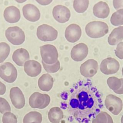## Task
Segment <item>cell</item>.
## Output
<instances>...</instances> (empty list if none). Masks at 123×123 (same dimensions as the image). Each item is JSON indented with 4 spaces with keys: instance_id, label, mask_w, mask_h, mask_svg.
Here are the masks:
<instances>
[{
    "instance_id": "cell-21",
    "label": "cell",
    "mask_w": 123,
    "mask_h": 123,
    "mask_svg": "<svg viewBox=\"0 0 123 123\" xmlns=\"http://www.w3.org/2000/svg\"><path fill=\"white\" fill-rule=\"evenodd\" d=\"M123 39V26H120L114 28L108 38L110 45L114 46L120 43Z\"/></svg>"
},
{
    "instance_id": "cell-27",
    "label": "cell",
    "mask_w": 123,
    "mask_h": 123,
    "mask_svg": "<svg viewBox=\"0 0 123 123\" xmlns=\"http://www.w3.org/2000/svg\"><path fill=\"white\" fill-rule=\"evenodd\" d=\"M10 47L5 42L0 43V63L3 62L9 55Z\"/></svg>"
},
{
    "instance_id": "cell-3",
    "label": "cell",
    "mask_w": 123,
    "mask_h": 123,
    "mask_svg": "<svg viewBox=\"0 0 123 123\" xmlns=\"http://www.w3.org/2000/svg\"><path fill=\"white\" fill-rule=\"evenodd\" d=\"M42 61L47 64L51 65L58 61V52L56 48L50 44H46L40 47Z\"/></svg>"
},
{
    "instance_id": "cell-2",
    "label": "cell",
    "mask_w": 123,
    "mask_h": 123,
    "mask_svg": "<svg viewBox=\"0 0 123 123\" xmlns=\"http://www.w3.org/2000/svg\"><path fill=\"white\" fill-rule=\"evenodd\" d=\"M86 33L91 38H99L103 37L109 32L108 25L101 21H92L88 23L85 27Z\"/></svg>"
},
{
    "instance_id": "cell-37",
    "label": "cell",
    "mask_w": 123,
    "mask_h": 123,
    "mask_svg": "<svg viewBox=\"0 0 123 123\" xmlns=\"http://www.w3.org/2000/svg\"><path fill=\"white\" fill-rule=\"evenodd\" d=\"M107 123H113V120L111 117L108 113H107Z\"/></svg>"
},
{
    "instance_id": "cell-30",
    "label": "cell",
    "mask_w": 123,
    "mask_h": 123,
    "mask_svg": "<svg viewBox=\"0 0 123 123\" xmlns=\"http://www.w3.org/2000/svg\"><path fill=\"white\" fill-rule=\"evenodd\" d=\"M107 113L100 111L93 119L92 123H107Z\"/></svg>"
},
{
    "instance_id": "cell-39",
    "label": "cell",
    "mask_w": 123,
    "mask_h": 123,
    "mask_svg": "<svg viewBox=\"0 0 123 123\" xmlns=\"http://www.w3.org/2000/svg\"><path fill=\"white\" fill-rule=\"evenodd\" d=\"M121 123H123V116H122V117H121Z\"/></svg>"
},
{
    "instance_id": "cell-40",
    "label": "cell",
    "mask_w": 123,
    "mask_h": 123,
    "mask_svg": "<svg viewBox=\"0 0 123 123\" xmlns=\"http://www.w3.org/2000/svg\"><path fill=\"white\" fill-rule=\"evenodd\" d=\"M122 74H123V67L122 69Z\"/></svg>"
},
{
    "instance_id": "cell-29",
    "label": "cell",
    "mask_w": 123,
    "mask_h": 123,
    "mask_svg": "<svg viewBox=\"0 0 123 123\" xmlns=\"http://www.w3.org/2000/svg\"><path fill=\"white\" fill-rule=\"evenodd\" d=\"M2 121L3 123H17L16 116L10 111L6 112L3 114Z\"/></svg>"
},
{
    "instance_id": "cell-28",
    "label": "cell",
    "mask_w": 123,
    "mask_h": 123,
    "mask_svg": "<svg viewBox=\"0 0 123 123\" xmlns=\"http://www.w3.org/2000/svg\"><path fill=\"white\" fill-rule=\"evenodd\" d=\"M43 66L46 72L49 73H54L58 71L60 68V63L58 60L57 62L51 65L47 64L42 61Z\"/></svg>"
},
{
    "instance_id": "cell-11",
    "label": "cell",
    "mask_w": 123,
    "mask_h": 123,
    "mask_svg": "<svg viewBox=\"0 0 123 123\" xmlns=\"http://www.w3.org/2000/svg\"><path fill=\"white\" fill-rule=\"evenodd\" d=\"M10 97L12 105L16 109H21L25 105V98L21 90L18 87H13L10 91Z\"/></svg>"
},
{
    "instance_id": "cell-20",
    "label": "cell",
    "mask_w": 123,
    "mask_h": 123,
    "mask_svg": "<svg viewBox=\"0 0 123 123\" xmlns=\"http://www.w3.org/2000/svg\"><path fill=\"white\" fill-rule=\"evenodd\" d=\"M54 80L49 74L42 75L38 80V86L40 89L43 91H49L52 88Z\"/></svg>"
},
{
    "instance_id": "cell-41",
    "label": "cell",
    "mask_w": 123,
    "mask_h": 123,
    "mask_svg": "<svg viewBox=\"0 0 123 123\" xmlns=\"http://www.w3.org/2000/svg\"></svg>"
},
{
    "instance_id": "cell-26",
    "label": "cell",
    "mask_w": 123,
    "mask_h": 123,
    "mask_svg": "<svg viewBox=\"0 0 123 123\" xmlns=\"http://www.w3.org/2000/svg\"><path fill=\"white\" fill-rule=\"evenodd\" d=\"M109 87L113 91L118 90L122 86L121 79H119L115 76L110 77L107 80Z\"/></svg>"
},
{
    "instance_id": "cell-22",
    "label": "cell",
    "mask_w": 123,
    "mask_h": 123,
    "mask_svg": "<svg viewBox=\"0 0 123 123\" xmlns=\"http://www.w3.org/2000/svg\"><path fill=\"white\" fill-rule=\"evenodd\" d=\"M63 118V112L60 108H51L48 112V118L51 123H60Z\"/></svg>"
},
{
    "instance_id": "cell-25",
    "label": "cell",
    "mask_w": 123,
    "mask_h": 123,
    "mask_svg": "<svg viewBox=\"0 0 123 123\" xmlns=\"http://www.w3.org/2000/svg\"><path fill=\"white\" fill-rule=\"evenodd\" d=\"M89 5V0H74L73 7L78 13H83L87 9Z\"/></svg>"
},
{
    "instance_id": "cell-9",
    "label": "cell",
    "mask_w": 123,
    "mask_h": 123,
    "mask_svg": "<svg viewBox=\"0 0 123 123\" xmlns=\"http://www.w3.org/2000/svg\"><path fill=\"white\" fill-rule=\"evenodd\" d=\"M120 68L119 62L114 58L109 57L104 59L100 64L101 72L106 75L116 73Z\"/></svg>"
},
{
    "instance_id": "cell-34",
    "label": "cell",
    "mask_w": 123,
    "mask_h": 123,
    "mask_svg": "<svg viewBox=\"0 0 123 123\" xmlns=\"http://www.w3.org/2000/svg\"><path fill=\"white\" fill-rule=\"evenodd\" d=\"M53 0H36V1L38 2L40 5L45 6L50 4Z\"/></svg>"
},
{
    "instance_id": "cell-35",
    "label": "cell",
    "mask_w": 123,
    "mask_h": 123,
    "mask_svg": "<svg viewBox=\"0 0 123 123\" xmlns=\"http://www.w3.org/2000/svg\"><path fill=\"white\" fill-rule=\"evenodd\" d=\"M6 92V86L0 81V95H3Z\"/></svg>"
},
{
    "instance_id": "cell-4",
    "label": "cell",
    "mask_w": 123,
    "mask_h": 123,
    "mask_svg": "<svg viewBox=\"0 0 123 123\" xmlns=\"http://www.w3.org/2000/svg\"><path fill=\"white\" fill-rule=\"evenodd\" d=\"M5 36L7 40L14 45H21L25 40L24 32L16 26L8 27L5 31Z\"/></svg>"
},
{
    "instance_id": "cell-19",
    "label": "cell",
    "mask_w": 123,
    "mask_h": 123,
    "mask_svg": "<svg viewBox=\"0 0 123 123\" xmlns=\"http://www.w3.org/2000/svg\"><path fill=\"white\" fill-rule=\"evenodd\" d=\"M93 12L94 15L98 18H106L109 15L110 8L106 2L100 1L94 5Z\"/></svg>"
},
{
    "instance_id": "cell-15",
    "label": "cell",
    "mask_w": 123,
    "mask_h": 123,
    "mask_svg": "<svg viewBox=\"0 0 123 123\" xmlns=\"http://www.w3.org/2000/svg\"><path fill=\"white\" fill-rule=\"evenodd\" d=\"M23 13L24 17L29 21L36 22L40 17L39 9L32 4H27L23 7Z\"/></svg>"
},
{
    "instance_id": "cell-10",
    "label": "cell",
    "mask_w": 123,
    "mask_h": 123,
    "mask_svg": "<svg viewBox=\"0 0 123 123\" xmlns=\"http://www.w3.org/2000/svg\"><path fill=\"white\" fill-rule=\"evenodd\" d=\"M98 68V62L94 59H89L81 65L80 72L85 77H92L97 73Z\"/></svg>"
},
{
    "instance_id": "cell-38",
    "label": "cell",
    "mask_w": 123,
    "mask_h": 123,
    "mask_svg": "<svg viewBox=\"0 0 123 123\" xmlns=\"http://www.w3.org/2000/svg\"><path fill=\"white\" fill-rule=\"evenodd\" d=\"M18 3H23L24 2H25L26 0H15Z\"/></svg>"
},
{
    "instance_id": "cell-36",
    "label": "cell",
    "mask_w": 123,
    "mask_h": 123,
    "mask_svg": "<svg viewBox=\"0 0 123 123\" xmlns=\"http://www.w3.org/2000/svg\"><path fill=\"white\" fill-rule=\"evenodd\" d=\"M122 81V86L121 87L117 90L114 91L117 94H123V78H121Z\"/></svg>"
},
{
    "instance_id": "cell-14",
    "label": "cell",
    "mask_w": 123,
    "mask_h": 123,
    "mask_svg": "<svg viewBox=\"0 0 123 123\" xmlns=\"http://www.w3.org/2000/svg\"><path fill=\"white\" fill-rule=\"evenodd\" d=\"M82 34L80 27L75 24H72L67 27L65 31V37L66 40L71 42L74 43L78 41Z\"/></svg>"
},
{
    "instance_id": "cell-33",
    "label": "cell",
    "mask_w": 123,
    "mask_h": 123,
    "mask_svg": "<svg viewBox=\"0 0 123 123\" xmlns=\"http://www.w3.org/2000/svg\"><path fill=\"white\" fill-rule=\"evenodd\" d=\"M113 5L116 10L123 8V0H113Z\"/></svg>"
},
{
    "instance_id": "cell-7",
    "label": "cell",
    "mask_w": 123,
    "mask_h": 123,
    "mask_svg": "<svg viewBox=\"0 0 123 123\" xmlns=\"http://www.w3.org/2000/svg\"><path fill=\"white\" fill-rule=\"evenodd\" d=\"M17 71L14 66L6 62L0 66V77L7 83L14 82L17 78Z\"/></svg>"
},
{
    "instance_id": "cell-8",
    "label": "cell",
    "mask_w": 123,
    "mask_h": 123,
    "mask_svg": "<svg viewBox=\"0 0 123 123\" xmlns=\"http://www.w3.org/2000/svg\"><path fill=\"white\" fill-rule=\"evenodd\" d=\"M105 105L107 110L115 115L120 113L123 109L122 99L112 94H109L106 97Z\"/></svg>"
},
{
    "instance_id": "cell-16",
    "label": "cell",
    "mask_w": 123,
    "mask_h": 123,
    "mask_svg": "<svg viewBox=\"0 0 123 123\" xmlns=\"http://www.w3.org/2000/svg\"><path fill=\"white\" fill-rule=\"evenodd\" d=\"M41 65L35 60H28L24 64V71L29 76L36 77L41 72Z\"/></svg>"
},
{
    "instance_id": "cell-5",
    "label": "cell",
    "mask_w": 123,
    "mask_h": 123,
    "mask_svg": "<svg viewBox=\"0 0 123 123\" xmlns=\"http://www.w3.org/2000/svg\"><path fill=\"white\" fill-rule=\"evenodd\" d=\"M37 36L38 38L41 41H52L57 38L58 31L48 25L43 24L37 27Z\"/></svg>"
},
{
    "instance_id": "cell-17",
    "label": "cell",
    "mask_w": 123,
    "mask_h": 123,
    "mask_svg": "<svg viewBox=\"0 0 123 123\" xmlns=\"http://www.w3.org/2000/svg\"><path fill=\"white\" fill-rule=\"evenodd\" d=\"M3 16L5 20L9 23H17L21 17L20 10L14 6L7 7L4 11Z\"/></svg>"
},
{
    "instance_id": "cell-31",
    "label": "cell",
    "mask_w": 123,
    "mask_h": 123,
    "mask_svg": "<svg viewBox=\"0 0 123 123\" xmlns=\"http://www.w3.org/2000/svg\"><path fill=\"white\" fill-rule=\"evenodd\" d=\"M11 111V107L8 101L4 98L0 97V112L4 114Z\"/></svg>"
},
{
    "instance_id": "cell-23",
    "label": "cell",
    "mask_w": 123,
    "mask_h": 123,
    "mask_svg": "<svg viewBox=\"0 0 123 123\" xmlns=\"http://www.w3.org/2000/svg\"><path fill=\"white\" fill-rule=\"evenodd\" d=\"M42 115L37 111H30L27 113L23 119V123H41Z\"/></svg>"
},
{
    "instance_id": "cell-24",
    "label": "cell",
    "mask_w": 123,
    "mask_h": 123,
    "mask_svg": "<svg viewBox=\"0 0 123 123\" xmlns=\"http://www.w3.org/2000/svg\"><path fill=\"white\" fill-rule=\"evenodd\" d=\"M111 24L114 26L123 25V9L118 10L111 15L110 19Z\"/></svg>"
},
{
    "instance_id": "cell-6",
    "label": "cell",
    "mask_w": 123,
    "mask_h": 123,
    "mask_svg": "<svg viewBox=\"0 0 123 123\" xmlns=\"http://www.w3.org/2000/svg\"><path fill=\"white\" fill-rule=\"evenodd\" d=\"M50 98L49 95L36 92L33 93L29 98V104L32 108L44 109L49 104Z\"/></svg>"
},
{
    "instance_id": "cell-12",
    "label": "cell",
    "mask_w": 123,
    "mask_h": 123,
    "mask_svg": "<svg viewBox=\"0 0 123 123\" xmlns=\"http://www.w3.org/2000/svg\"><path fill=\"white\" fill-rule=\"evenodd\" d=\"M52 15L57 21L60 23H64L69 20L71 12L67 7L62 5H58L53 8Z\"/></svg>"
},
{
    "instance_id": "cell-18",
    "label": "cell",
    "mask_w": 123,
    "mask_h": 123,
    "mask_svg": "<svg viewBox=\"0 0 123 123\" xmlns=\"http://www.w3.org/2000/svg\"><path fill=\"white\" fill-rule=\"evenodd\" d=\"M30 58L28 51L24 48H20L15 50L12 55L13 61L18 66H22Z\"/></svg>"
},
{
    "instance_id": "cell-13",
    "label": "cell",
    "mask_w": 123,
    "mask_h": 123,
    "mask_svg": "<svg viewBox=\"0 0 123 123\" xmlns=\"http://www.w3.org/2000/svg\"><path fill=\"white\" fill-rule=\"evenodd\" d=\"M88 53L87 46L85 43H80L72 48L71 51V57L74 61L80 62L86 58Z\"/></svg>"
},
{
    "instance_id": "cell-1",
    "label": "cell",
    "mask_w": 123,
    "mask_h": 123,
    "mask_svg": "<svg viewBox=\"0 0 123 123\" xmlns=\"http://www.w3.org/2000/svg\"><path fill=\"white\" fill-rule=\"evenodd\" d=\"M61 107L80 123H89L103 108L100 92L89 81H80L61 95Z\"/></svg>"
},
{
    "instance_id": "cell-32",
    "label": "cell",
    "mask_w": 123,
    "mask_h": 123,
    "mask_svg": "<svg viewBox=\"0 0 123 123\" xmlns=\"http://www.w3.org/2000/svg\"><path fill=\"white\" fill-rule=\"evenodd\" d=\"M115 55L120 59H123V42L119 43L115 50Z\"/></svg>"
}]
</instances>
